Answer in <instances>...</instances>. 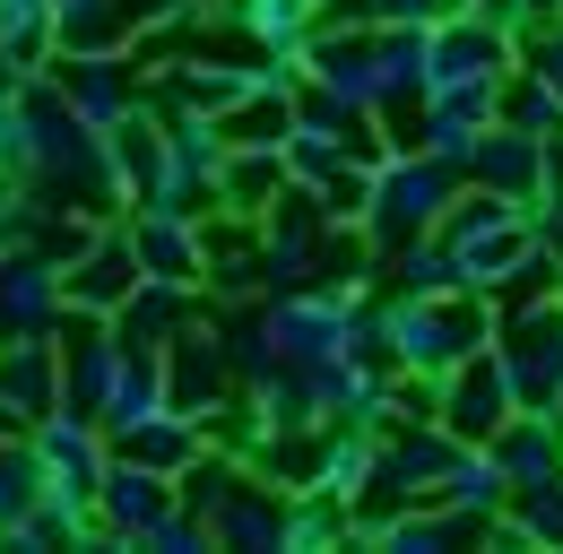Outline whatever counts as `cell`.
<instances>
[{
	"label": "cell",
	"mask_w": 563,
	"mask_h": 554,
	"mask_svg": "<svg viewBox=\"0 0 563 554\" xmlns=\"http://www.w3.org/2000/svg\"><path fill=\"white\" fill-rule=\"evenodd\" d=\"M442 208V174L424 165V174H382V234H408Z\"/></svg>",
	"instance_id": "7a4b0ae2"
},
{
	"label": "cell",
	"mask_w": 563,
	"mask_h": 554,
	"mask_svg": "<svg viewBox=\"0 0 563 554\" xmlns=\"http://www.w3.org/2000/svg\"><path fill=\"white\" fill-rule=\"evenodd\" d=\"M62 312H70L62 269H53L35 243H9V252H0V339H53Z\"/></svg>",
	"instance_id": "6da1fadb"
}]
</instances>
